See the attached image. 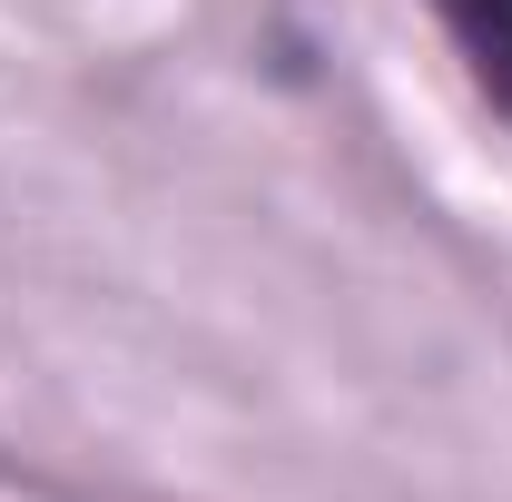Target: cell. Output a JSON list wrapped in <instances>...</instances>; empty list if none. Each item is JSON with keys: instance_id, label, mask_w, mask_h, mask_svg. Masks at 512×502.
<instances>
[{"instance_id": "6da1fadb", "label": "cell", "mask_w": 512, "mask_h": 502, "mask_svg": "<svg viewBox=\"0 0 512 502\" xmlns=\"http://www.w3.org/2000/svg\"><path fill=\"white\" fill-rule=\"evenodd\" d=\"M434 20L453 30V50L473 69V89L512 119V0H434Z\"/></svg>"}]
</instances>
